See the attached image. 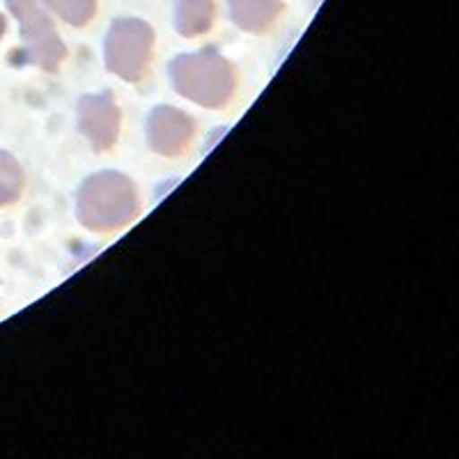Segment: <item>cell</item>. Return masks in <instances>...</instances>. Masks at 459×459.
I'll return each mask as SVG.
<instances>
[{
    "mask_svg": "<svg viewBox=\"0 0 459 459\" xmlns=\"http://www.w3.org/2000/svg\"><path fill=\"white\" fill-rule=\"evenodd\" d=\"M76 214L92 232H113L125 228L138 214L136 186L120 172L92 175L81 186Z\"/></svg>",
    "mask_w": 459,
    "mask_h": 459,
    "instance_id": "cell-1",
    "label": "cell"
},
{
    "mask_svg": "<svg viewBox=\"0 0 459 459\" xmlns=\"http://www.w3.org/2000/svg\"><path fill=\"white\" fill-rule=\"evenodd\" d=\"M170 81L182 97L204 108H221L237 88L235 67L214 51L182 53L170 63Z\"/></svg>",
    "mask_w": 459,
    "mask_h": 459,
    "instance_id": "cell-2",
    "label": "cell"
},
{
    "mask_svg": "<svg viewBox=\"0 0 459 459\" xmlns=\"http://www.w3.org/2000/svg\"><path fill=\"white\" fill-rule=\"evenodd\" d=\"M12 14L22 26L23 56L26 63L42 67L44 72H57L67 48L53 26L44 0H7Z\"/></svg>",
    "mask_w": 459,
    "mask_h": 459,
    "instance_id": "cell-3",
    "label": "cell"
},
{
    "mask_svg": "<svg viewBox=\"0 0 459 459\" xmlns=\"http://www.w3.org/2000/svg\"><path fill=\"white\" fill-rule=\"evenodd\" d=\"M154 53V30L141 19H117L106 35V67L136 83L147 74Z\"/></svg>",
    "mask_w": 459,
    "mask_h": 459,
    "instance_id": "cell-4",
    "label": "cell"
},
{
    "mask_svg": "<svg viewBox=\"0 0 459 459\" xmlns=\"http://www.w3.org/2000/svg\"><path fill=\"white\" fill-rule=\"evenodd\" d=\"M120 106L110 92L88 94L79 101V129L97 152H106L120 136Z\"/></svg>",
    "mask_w": 459,
    "mask_h": 459,
    "instance_id": "cell-5",
    "label": "cell"
},
{
    "mask_svg": "<svg viewBox=\"0 0 459 459\" xmlns=\"http://www.w3.org/2000/svg\"><path fill=\"white\" fill-rule=\"evenodd\" d=\"M194 134V120L172 106H157L147 117V143L161 157H179Z\"/></svg>",
    "mask_w": 459,
    "mask_h": 459,
    "instance_id": "cell-6",
    "label": "cell"
},
{
    "mask_svg": "<svg viewBox=\"0 0 459 459\" xmlns=\"http://www.w3.org/2000/svg\"><path fill=\"white\" fill-rule=\"evenodd\" d=\"M232 22L246 32H264L278 22L285 5L282 0H228Z\"/></svg>",
    "mask_w": 459,
    "mask_h": 459,
    "instance_id": "cell-7",
    "label": "cell"
},
{
    "mask_svg": "<svg viewBox=\"0 0 459 459\" xmlns=\"http://www.w3.org/2000/svg\"><path fill=\"white\" fill-rule=\"evenodd\" d=\"M214 0H175V26L179 35L198 37L214 26Z\"/></svg>",
    "mask_w": 459,
    "mask_h": 459,
    "instance_id": "cell-8",
    "label": "cell"
},
{
    "mask_svg": "<svg viewBox=\"0 0 459 459\" xmlns=\"http://www.w3.org/2000/svg\"><path fill=\"white\" fill-rule=\"evenodd\" d=\"M23 170L12 154L0 150V207L14 204L22 198Z\"/></svg>",
    "mask_w": 459,
    "mask_h": 459,
    "instance_id": "cell-9",
    "label": "cell"
},
{
    "mask_svg": "<svg viewBox=\"0 0 459 459\" xmlns=\"http://www.w3.org/2000/svg\"><path fill=\"white\" fill-rule=\"evenodd\" d=\"M51 12H56L69 26H85L97 12V0H44Z\"/></svg>",
    "mask_w": 459,
    "mask_h": 459,
    "instance_id": "cell-10",
    "label": "cell"
},
{
    "mask_svg": "<svg viewBox=\"0 0 459 459\" xmlns=\"http://www.w3.org/2000/svg\"><path fill=\"white\" fill-rule=\"evenodd\" d=\"M7 30V22H5V16L0 14V39H3V35H5Z\"/></svg>",
    "mask_w": 459,
    "mask_h": 459,
    "instance_id": "cell-11",
    "label": "cell"
}]
</instances>
